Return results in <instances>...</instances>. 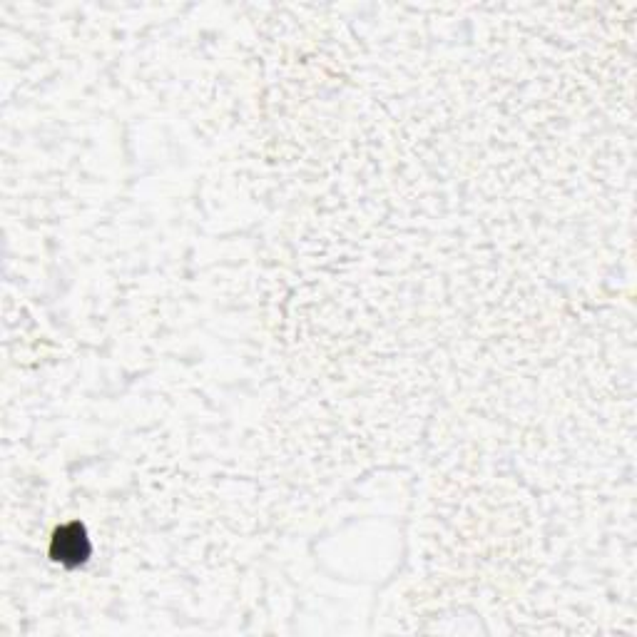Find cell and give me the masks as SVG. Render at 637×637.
Here are the masks:
<instances>
[{
	"label": "cell",
	"instance_id": "obj_1",
	"mask_svg": "<svg viewBox=\"0 0 637 637\" xmlns=\"http://www.w3.org/2000/svg\"><path fill=\"white\" fill-rule=\"evenodd\" d=\"M90 555V540L83 526L70 523L53 538V558L63 565H78Z\"/></svg>",
	"mask_w": 637,
	"mask_h": 637
}]
</instances>
